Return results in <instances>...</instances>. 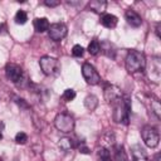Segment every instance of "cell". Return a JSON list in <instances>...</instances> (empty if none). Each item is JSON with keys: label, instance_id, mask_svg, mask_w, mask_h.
Wrapping results in <instances>:
<instances>
[{"label": "cell", "instance_id": "cell-23", "mask_svg": "<svg viewBox=\"0 0 161 161\" xmlns=\"http://www.w3.org/2000/svg\"><path fill=\"white\" fill-rule=\"evenodd\" d=\"M62 98L65 102H70V101H73L75 98V92L73 89H65L64 93H63V96H62Z\"/></svg>", "mask_w": 161, "mask_h": 161}, {"label": "cell", "instance_id": "cell-28", "mask_svg": "<svg viewBox=\"0 0 161 161\" xmlns=\"http://www.w3.org/2000/svg\"><path fill=\"white\" fill-rule=\"evenodd\" d=\"M44 4L47 5V6H50V8H54V6H58L60 3L58 1V0H47V1H44Z\"/></svg>", "mask_w": 161, "mask_h": 161}, {"label": "cell", "instance_id": "cell-17", "mask_svg": "<svg viewBox=\"0 0 161 161\" xmlns=\"http://www.w3.org/2000/svg\"><path fill=\"white\" fill-rule=\"evenodd\" d=\"M84 106L88 111H94L98 106V98L94 94H88L84 98Z\"/></svg>", "mask_w": 161, "mask_h": 161}, {"label": "cell", "instance_id": "cell-30", "mask_svg": "<svg viewBox=\"0 0 161 161\" xmlns=\"http://www.w3.org/2000/svg\"><path fill=\"white\" fill-rule=\"evenodd\" d=\"M160 157H161V155H160V153L155 155V157H153V161H160Z\"/></svg>", "mask_w": 161, "mask_h": 161}, {"label": "cell", "instance_id": "cell-6", "mask_svg": "<svg viewBox=\"0 0 161 161\" xmlns=\"http://www.w3.org/2000/svg\"><path fill=\"white\" fill-rule=\"evenodd\" d=\"M82 75L88 84L94 86V84H98L101 82V75L98 74L96 68L89 63H84L82 65Z\"/></svg>", "mask_w": 161, "mask_h": 161}, {"label": "cell", "instance_id": "cell-18", "mask_svg": "<svg viewBox=\"0 0 161 161\" xmlns=\"http://www.w3.org/2000/svg\"><path fill=\"white\" fill-rule=\"evenodd\" d=\"M58 147H59L62 151L67 152V151H69L70 148H73V147H74L73 140H72V138H69V137H62V138L58 141Z\"/></svg>", "mask_w": 161, "mask_h": 161}, {"label": "cell", "instance_id": "cell-26", "mask_svg": "<svg viewBox=\"0 0 161 161\" xmlns=\"http://www.w3.org/2000/svg\"><path fill=\"white\" fill-rule=\"evenodd\" d=\"M83 53H84V49H83V47L82 45H79V44H75L73 48H72V54L74 55V57H82L83 55Z\"/></svg>", "mask_w": 161, "mask_h": 161}, {"label": "cell", "instance_id": "cell-9", "mask_svg": "<svg viewBox=\"0 0 161 161\" xmlns=\"http://www.w3.org/2000/svg\"><path fill=\"white\" fill-rule=\"evenodd\" d=\"M122 97V92L117 86L108 84L104 87V98L108 103H113Z\"/></svg>", "mask_w": 161, "mask_h": 161}, {"label": "cell", "instance_id": "cell-21", "mask_svg": "<svg viewBox=\"0 0 161 161\" xmlns=\"http://www.w3.org/2000/svg\"><path fill=\"white\" fill-rule=\"evenodd\" d=\"M98 157L101 158V161H111V152L108 148L101 147L98 148Z\"/></svg>", "mask_w": 161, "mask_h": 161}, {"label": "cell", "instance_id": "cell-11", "mask_svg": "<svg viewBox=\"0 0 161 161\" xmlns=\"http://www.w3.org/2000/svg\"><path fill=\"white\" fill-rule=\"evenodd\" d=\"M131 153L133 161H147V153L140 145H133L131 147Z\"/></svg>", "mask_w": 161, "mask_h": 161}, {"label": "cell", "instance_id": "cell-8", "mask_svg": "<svg viewBox=\"0 0 161 161\" xmlns=\"http://www.w3.org/2000/svg\"><path fill=\"white\" fill-rule=\"evenodd\" d=\"M5 73H6V77L13 83H19L24 78V72L21 67H19L18 64H8L5 68Z\"/></svg>", "mask_w": 161, "mask_h": 161}, {"label": "cell", "instance_id": "cell-10", "mask_svg": "<svg viewBox=\"0 0 161 161\" xmlns=\"http://www.w3.org/2000/svg\"><path fill=\"white\" fill-rule=\"evenodd\" d=\"M125 16H126L127 23H128L131 26H133V28H138V26L142 24L141 16H140L135 10H132V9H128V10L126 11Z\"/></svg>", "mask_w": 161, "mask_h": 161}, {"label": "cell", "instance_id": "cell-27", "mask_svg": "<svg viewBox=\"0 0 161 161\" xmlns=\"http://www.w3.org/2000/svg\"><path fill=\"white\" fill-rule=\"evenodd\" d=\"M77 148H78V151L80 152V153H89L91 151H89V148L86 146V143L84 142H80L78 146H77Z\"/></svg>", "mask_w": 161, "mask_h": 161}, {"label": "cell", "instance_id": "cell-13", "mask_svg": "<svg viewBox=\"0 0 161 161\" xmlns=\"http://www.w3.org/2000/svg\"><path fill=\"white\" fill-rule=\"evenodd\" d=\"M99 143H101V147H104V148L113 147L114 146V135L112 132L103 133L99 138Z\"/></svg>", "mask_w": 161, "mask_h": 161}, {"label": "cell", "instance_id": "cell-2", "mask_svg": "<svg viewBox=\"0 0 161 161\" xmlns=\"http://www.w3.org/2000/svg\"><path fill=\"white\" fill-rule=\"evenodd\" d=\"M131 103L128 97H121L116 102H113V119L117 123H128V116H130Z\"/></svg>", "mask_w": 161, "mask_h": 161}, {"label": "cell", "instance_id": "cell-5", "mask_svg": "<svg viewBox=\"0 0 161 161\" xmlns=\"http://www.w3.org/2000/svg\"><path fill=\"white\" fill-rule=\"evenodd\" d=\"M39 65H40L42 72L45 75H54L59 70V62H58V59H55L53 57H49V55L42 57L40 60H39Z\"/></svg>", "mask_w": 161, "mask_h": 161}, {"label": "cell", "instance_id": "cell-29", "mask_svg": "<svg viewBox=\"0 0 161 161\" xmlns=\"http://www.w3.org/2000/svg\"><path fill=\"white\" fill-rule=\"evenodd\" d=\"M15 102H16L20 107H23V108H28V107H29V106H28V103H26L23 98H15Z\"/></svg>", "mask_w": 161, "mask_h": 161}, {"label": "cell", "instance_id": "cell-22", "mask_svg": "<svg viewBox=\"0 0 161 161\" xmlns=\"http://www.w3.org/2000/svg\"><path fill=\"white\" fill-rule=\"evenodd\" d=\"M26 20H28V15H26V13L24 11V10H19L16 14H15V23L16 24H25L26 23Z\"/></svg>", "mask_w": 161, "mask_h": 161}, {"label": "cell", "instance_id": "cell-3", "mask_svg": "<svg viewBox=\"0 0 161 161\" xmlns=\"http://www.w3.org/2000/svg\"><path fill=\"white\" fill-rule=\"evenodd\" d=\"M54 126L58 131L63 133H69L74 128V118L69 113H65V112L58 113L54 118Z\"/></svg>", "mask_w": 161, "mask_h": 161}, {"label": "cell", "instance_id": "cell-15", "mask_svg": "<svg viewBox=\"0 0 161 161\" xmlns=\"http://www.w3.org/2000/svg\"><path fill=\"white\" fill-rule=\"evenodd\" d=\"M49 26H50V24H49V21H48L47 18H36V19L34 20V28H35V30L39 31V33L47 31V30L49 29Z\"/></svg>", "mask_w": 161, "mask_h": 161}, {"label": "cell", "instance_id": "cell-12", "mask_svg": "<svg viewBox=\"0 0 161 161\" xmlns=\"http://www.w3.org/2000/svg\"><path fill=\"white\" fill-rule=\"evenodd\" d=\"M89 10H92L96 14H103L107 8V1L103 0H93L89 3Z\"/></svg>", "mask_w": 161, "mask_h": 161}, {"label": "cell", "instance_id": "cell-4", "mask_svg": "<svg viewBox=\"0 0 161 161\" xmlns=\"http://www.w3.org/2000/svg\"><path fill=\"white\" fill-rule=\"evenodd\" d=\"M141 136H142V140L145 142V145L150 148H155L157 145H158V141H160V135H158V131L152 127V126H143L142 131H141Z\"/></svg>", "mask_w": 161, "mask_h": 161}, {"label": "cell", "instance_id": "cell-1", "mask_svg": "<svg viewBox=\"0 0 161 161\" xmlns=\"http://www.w3.org/2000/svg\"><path fill=\"white\" fill-rule=\"evenodd\" d=\"M125 65L128 73L143 72L146 68V58L138 50H130L125 59Z\"/></svg>", "mask_w": 161, "mask_h": 161}, {"label": "cell", "instance_id": "cell-24", "mask_svg": "<svg viewBox=\"0 0 161 161\" xmlns=\"http://www.w3.org/2000/svg\"><path fill=\"white\" fill-rule=\"evenodd\" d=\"M151 108L155 112V114L157 117H160V114H161V106H160V102L157 99H152L151 101Z\"/></svg>", "mask_w": 161, "mask_h": 161}, {"label": "cell", "instance_id": "cell-19", "mask_svg": "<svg viewBox=\"0 0 161 161\" xmlns=\"http://www.w3.org/2000/svg\"><path fill=\"white\" fill-rule=\"evenodd\" d=\"M151 78L155 80V82H158L160 79V62L157 58H155V60H152L151 63Z\"/></svg>", "mask_w": 161, "mask_h": 161}, {"label": "cell", "instance_id": "cell-16", "mask_svg": "<svg viewBox=\"0 0 161 161\" xmlns=\"http://www.w3.org/2000/svg\"><path fill=\"white\" fill-rule=\"evenodd\" d=\"M113 157L116 161H128V156L122 145H117L113 147Z\"/></svg>", "mask_w": 161, "mask_h": 161}, {"label": "cell", "instance_id": "cell-14", "mask_svg": "<svg viewBox=\"0 0 161 161\" xmlns=\"http://www.w3.org/2000/svg\"><path fill=\"white\" fill-rule=\"evenodd\" d=\"M117 16L112 15V14H103L101 18V24L108 29H112L117 25Z\"/></svg>", "mask_w": 161, "mask_h": 161}, {"label": "cell", "instance_id": "cell-20", "mask_svg": "<svg viewBox=\"0 0 161 161\" xmlns=\"http://www.w3.org/2000/svg\"><path fill=\"white\" fill-rule=\"evenodd\" d=\"M88 52H89V54H92V55H97V54L101 52V44H99V42H98L97 39H93V40L89 43V45H88Z\"/></svg>", "mask_w": 161, "mask_h": 161}, {"label": "cell", "instance_id": "cell-7", "mask_svg": "<svg viewBox=\"0 0 161 161\" xmlns=\"http://www.w3.org/2000/svg\"><path fill=\"white\" fill-rule=\"evenodd\" d=\"M48 35L54 42L62 40L67 35V26H65V24H63V23H54V24H52L49 26V29H48Z\"/></svg>", "mask_w": 161, "mask_h": 161}, {"label": "cell", "instance_id": "cell-25", "mask_svg": "<svg viewBox=\"0 0 161 161\" xmlns=\"http://www.w3.org/2000/svg\"><path fill=\"white\" fill-rule=\"evenodd\" d=\"M26 141H28L26 133H24V132H18V133L15 135V142H16V143L24 145V143H26Z\"/></svg>", "mask_w": 161, "mask_h": 161}]
</instances>
